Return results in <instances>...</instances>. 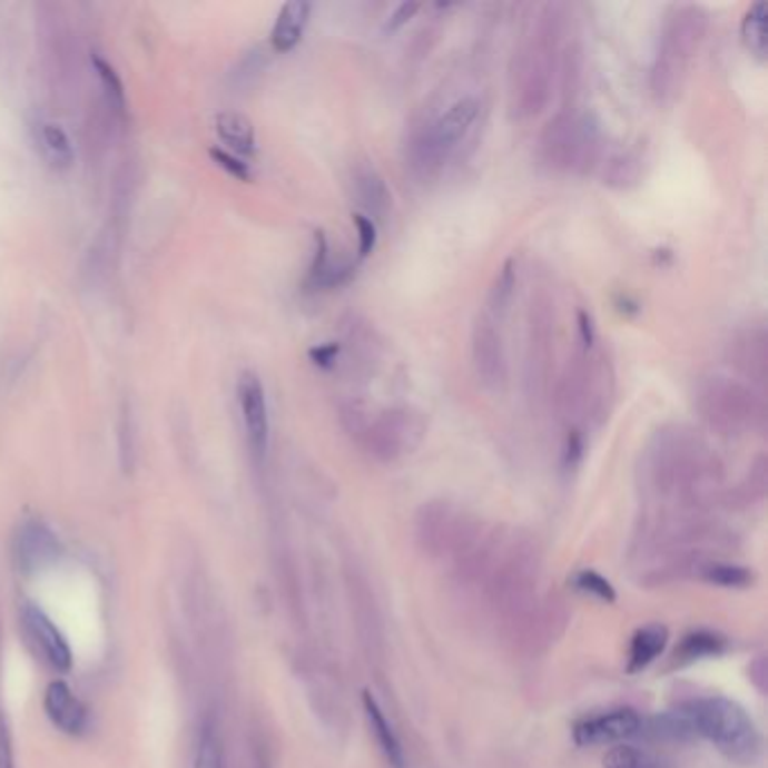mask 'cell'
<instances>
[{
    "label": "cell",
    "mask_w": 768,
    "mask_h": 768,
    "mask_svg": "<svg viewBox=\"0 0 768 768\" xmlns=\"http://www.w3.org/2000/svg\"><path fill=\"white\" fill-rule=\"evenodd\" d=\"M565 6H541L530 21L510 68V98L516 120L541 116L550 100L563 52Z\"/></svg>",
    "instance_id": "cell-1"
},
{
    "label": "cell",
    "mask_w": 768,
    "mask_h": 768,
    "mask_svg": "<svg viewBox=\"0 0 768 768\" xmlns=\"http://www.w3.org/2000/svg\"><path fill=\"white\" fill-rule=\"evenodd\" d=\"M616 381L613 367L602 352L580 347L554 386V413L561 424L580 429V424H602L613 406Z\"/></svg>",
    "instance_id": "cell-2"
},
{
    "label": "cell",
    "mask_w": 768,
    "mask_h": 768,
    "mask_svg": "<svg viewBox=\"0 0 768 768\" xmlns=\"http://www.w3.org/2000/svg\"><path fill=\"white\" fill-rule=\"evenodd\" d=\"M710 17L701 6H675L662 23L649 83L660 105L675 102L686 83L692 59L706 41Z\"/></svg>",
    "instance_id": "cell-3"
},
{
    "label": "cell",
    "mask_w": 768,
    "mask_h": 768,
    "mask_svg": "<svg viewBox=\"0 0 768 768\" xmlns=\"http://www.w3.org/2000/svg\"><path fill=\"white\" fill-rule=\"evenodd\" d=\"M677 715L686 723L690 737L710 741L730 761L748 766L759 757V730L737 701L726 697H701L683 703Z\"/></svg>",
    "instance_id": "cell-4"
},
{
    "label": "cell",
    "mask_w": 768,
    "mask_h": 768,
    "mask_svg": "<svg viewBox=\"0 0 768 768\" xmlns=\"http://www.w3.org/2000/svg\"><path fill=\"white\" fill-rule=\"evenodd\" d=\"M649 462L656 480L667 490H697L715 483L721 473V464L706 440L683 424L656 431L649 444Z\"/></svg>",
    "instance_id": "cell-5"
},
{
    "label": "cell",
    "mask_w": 768,
    "mask_h": 768,
    "mask_svg": "<svg viewBox=\"0 0 768 768\" xmlns=\"http://www.w3.org/2000/svg\"><path fill=\"white\" fill-rule=\"evenodd\" d=\"M701 422L721 437H741L766 424V402L746 381L728 374L701 376L695 386Z\"/></svg>",
    "instance_id": "cell-6"
},
{
    "label": "cell",
    "mask_w": 768,
    "mask_h": 768,
    "mask_svg": "<svg viewBox=\"0 0 768 768\" xmlns=\"http://www.w3.org/2000/svg\"><path fill=\"white\" fill-rule=\"evenodd\" d=\"M602 156V125L591 111L563 107L541 131L539 158L557 174H587Z\"/></svg>",
    "instance_id": "cell-7"
},
{
    "label": "cell",
    "mask_w": 768,
    "mask_h": 768,
    "mask_svg": "<svg viewBox=\"0 0 768 768\" xmlns=\"http://www.w3.org/2000/svg\"><path fill=\"white\" fill-rule=\"evenodd\" d=\"M426 429L429 422L422 411L413 406H397L381 411L372 420H365L356 437L376 460L395 462L413 453L424 442Z\"/></svg>",
    "instance_id": "cell-8"
},
{
    "label": "cell",
    "mask_w": 768,
    "mask_h": 768,
    "mask_svg": "<svg viewBox=\"0 0 768 768\" xmlns=\"http://www.w3.org/2000/svg\"><path fill=\"white\" fill-rule=\"evenodd\" d=\"M554 354V309L545 294L530 303L528 312V386L532 397H541L550 383V365Z\"/></svg>",
    "instance_id": "cell-9"
},
{
    "label": "cell",
    "mask_w": 768,
    "mask_h": 768,
    "mask_svg": "<svg viewBox=\"0 0 768 768\" xmlns=\"http://www.w3.org/2000/svg\"><path fill=\"white\" fill-rule=\"evenodd\" d=\"M21 631L35 656L46 662L50 669L59 675H68L72 669V651L59 627L50 620V616L32 604L26 602L21 609Z\"/></svg>",
    "instance_id": "cell-10"
},
{
    "label": "cell",
    "mask_w": 768,
    "mask_h": 768,
    "mask_svg": "<svg viewBox=\"0 0 768 768\" xmlns=\"http://www.w3.org/2000/svg\"><path fill=\"white\" fill-rule=\"evenodd\" d=\"M471 361L475 376L485 388L501 391L508 381V356L503 334L496 321L488 314L480 316L471 332Z\"/></svg>",
    "instance_id": "cell-11"
},
{
    "label": "cell",
    "mask_w": 768,
    "mask_h": 768,
    "mask_svg": "<svg viewBox=\"0 0 768 768\" xmlns=\"http://www.w3.org/2000/svg\"><path fill=\"white\" fill-rule=\"evenodd\" d=\"M644 732L642 717L631 708H613L589 715L572 726L578 746H618Z\"/></svg>",
    "instance_id": "cell-12"
},
{
    "label": "cell",
    "mask_w": 768,
    "mask_h": 768,
    "mask_svg": "<svg viewBox=\"0 0 768 768\" xmlns=\"http://www.w3.org/2000/svg\"><path fill=\"white\" fill-rule=\"evenodd\" d=\"M726 358L741 381L755 391H764L768 381V334L764 325H746L732 334Z\"/></svg>",
    "instance_id": "cell-13"
},
{
    "label": "cell",
    "mask_w": 768,
    "mask_h": 768,
    "mask_svg": "<svg viewBox=\"0 0 768 768\" xmlns=\"http://www.w3.org/2000/svg\"><path fill=\"white\" fill-rule=\"evenodd\" d=\"M237 397L250 451L257 457H264L268 449V406L264 386L255 372H242L237 383Z\"/></svg>",
    "instance_id": "cell-14"
},
{
    "label": "cell",
    "mask_w": 768,
    "mask_h": 768,
    "mask_svg": "<svg viewBox=\"0 0 768 768\" xmlns=\"http://www.w3.org/2000/svg\"><path fill=\"white\" fill-rule=\"evenodd\" d=\"M43 710L50 723L68 737H79L88 730V708L63 681H52L46 688Z\"/></svg>",
    "instance_id": "cell-15"
},
{
    "label": "cell",
    "mask_w": 768,
    "mask_h": 768,
    "mask_svg": "<svg viewBox=\"0 0 768 768\" xmlns=\"http://www.w3.org/2000/svg\"><path fill=\"white\" fill-rule=\"evenodd\" d=\"M449 160L451 158L444 154V149L435 140L429 120L417 125L411 131V136L406 140V167L411 169V174L415 178H420V180L435 178Z\"/></svg>",
    "instance_id": "cell-16"
},
{
    "label": "cell",
    "mask_w": 768,
    "mask_h": 768,
    "mask_svg": "<svg viewBox=\"0 0 768 768\" xmlns=\"http://www.w3.org/2000/svg\"><path fill=\"white\" fill-rule=\"evenodd\" d=\"M477 111H480V105L475 98H460L444 114L429 120L435 140L440 142V147L444 149V154L449 158L453 156L457 145L466 138V134L471 131V127L477 118Z\"/></svg>",
    "instance_id": "cell-17"
},
{
    "label": "cell",
    "mask_w": 768,
    "mask_h": 768,
    "mask_svg": "<svg viewBox=\"0 0 768 768\" xmlns=\"http://www.w3.org/2000/svg\"><path fill=\"white\" fill-rule=\"evenodd\" d=\"M352 187H354V197L358 206L365 210L363 213L365 217H370L374 224L388 217L393 208V195L386 180H383V176L374 167L370 165L356 167L352 176Z\"/></svg>",
    "instance_id": "cell-18"
},
{
    "label": "cell",
    "mask_w": 768,
    "mask_h": 768,
    "mask_svg": "<svg viewBox=\"0 0 768 768\" xmlns=\"http://www.w3.org/2000/svg\"><path fill=\"white\" fill-rule=\"evenodd\" d=\"M59 543L52 536V532L39 523V521H28L17 536V557L19 565L23 570H39L48 561L57 557Z\"/></svg>",
    "instance_id": "cell-19"
},
{
    "label": "cell",
    "mask_w": 768,
    "mask_h": 768,
    "mask_svg": "<svg viewBox=\"0 0 768 768\" xmlns=\"http://www.w3.org/2000/svg\"><path fill=\"white\" fill-rule=\"evenodd\" d=\"M363 710H365L367 726H370V730H372V735L376 739V746H378L381 755L386 757L388 766L391 768H408L404 746H402L393 723L388 721L386 715H383L381 706L376 703V699L370 692H363Z\"/></svg>",
    "instance_id": "cell-20"
},
{
    "label": "cell",
    "mask_w": 768,
    "mask_h": 768,
    "mask_svg": "<svg viewBox=\"0 0 768 768\" xmlns=\"http://www.w3.org/2000/svg\"><path fill=\"white\" fill-rule=\"evenodd\" d=\"M309 14L312 6L305 3V0H292V3L282 6L270 32V43L277 52H289L301 43L309 23Z\"/></svg>",
    "instance_id": "cell-21"
},
{
    "label": "cell",
    "mask_w": 768,
    "mask_h": 768,
    "mask_svg": "<svg viewBox=\"0 0 768 768\" xmlns=\"http://www.w3.org/2000/svg\"><path fill=\"white\" fill-rule=\"evenodd\" d=\"M667 640H669V631L662 624H647L638 629L629 647V660H627L629 675H638V671L647 669L664 651Z\"/></svg>",
    "instance_id": "cell-22"
},
{
    "label": "cell",
    "mask_w": 768,
    "mask_h": 768,
    "mask_svg": "<svg viewBox=\"0 0 768 768\" xmlns=\"http://www.w3.org/2000/svg\"><path fill=\"white\" fill-rule=\"evenodd\" d=\"M644 176V154L640 149H627L616 154L602 174V180L611 189H633Z\"/></svg>",
    "instance_id": "cell-23"
},
{
    "label": "cell",
    "mask_w": 768,
    "mask_h": 768,
    "mask_svg": "<svg viewBox=\"0 0 768 768\" xmlns=\"http://www.w3.org/2000/svg\"><path fill=\"white\" fill-rule=\"evenodd\" d=\"M217 136L235 156H253L255 154V129L250 120L235 111H224L215 120Z\"/></svg>",
    "instance_id": "cell-24"
},
{
    "label": "cell",
    "mask_w": 768,
    "mask_h": 768,
    "mask_svg": "<svg viewBox=\"0 0 768 768\" xmlns=\"http://www.w3.org/2000/svg\"><path fill=\"white\" fill-rule=\"evenodd\" d=\"M768 6L766 3H755L746 10L744 21H741V39L748 48L750 55L757 59H766L768 52Z\"/></svg>",
    "instance_id": "cell-25"
},
{
    "label": "cell",
    "mask_w": 768,
    "mask_h": 768,
    "mask_svg": "<svg viewBox=\"0 0 768 768\" xmlns=\"http://www.w3.org/2000/svg\"><path fill=\"white\" fill-rule=\"evenodd\" d=\"M39 147L46 160L57 169H68L75 160V149L70 145V138L59 125L46 122L39 127Z\"/></svg>",
    "instance_id": "cell-26"
},
{
    "label": "cell",
    "mask_w": 768,
    "mask_h": 768,
    "mask_svg": "<svg viewBox=\"0 0 768 768\" xmlns=\"http://www.w3.org/2000/svg\"><path fill=\"white\" fill-rule=\"evenodd\" d=\"M514 286H516V262L508 259L501 266V270L492 284V289H490L488 316H492L494 321L505 316V312L510 309L512 298H514Z\"/></svg>",
    "instance_id": "cell-27"
},
{
    "label": "cell",
    "mask_w": 768,
    "mask_h": 768,
    "mask_svg": "<svg viewBox=\"0 0 768 768\" xmlns=\"http://www.w3.org/2000/svg\"><path fill=\"white\" fill-rule=\"evenodd\" d=\"M726 651V638L712 631H695L683 638L681 647L677 649L679 662H695L701 658H712Z\"/></svg>",
    "instance_id": "cell-28"
},
{
    "label": "cell",
    "mask_w": 768,
    "mask_h": 768,
    "mask_svg": "<svg viewBox=\"0 0 768 768\" xmlns=\"http://www.w3.org/2000/svg\"><path fill=\"white\" fill-rule=\"evenodd\" d=\"M604 768H669V764L649 750L618 744L604 757Z\"/></svg>",
    "instance_id": "cell-29"
},
{
    "label": "cell",
    "mask_w": 768,
    "mask_h": 768,
    "mask_svg": "<svg viewBox=\"0 0 768 768\" xmlns=\"http://www.w3.org/2000/svg\"><path fill=\"white\" fill-rule=\"evenodd\" d=\"M703 580L723 589H746L752 582V572L735 563H710L703 568Z\"/></svg>",
    "instance_id": "cell-30"
},
{
    "label": "cell",
    "mask_w": 768,
    "mask_h": 768,
    "mask_svg": "<svg viewBox=\"0 0 768 768\" xmlns=\"http://www.w3.org/2000/svg\"><path fill=\"white\" fill-rule=\"evenodd\" d=\"M572 587L574 591H580L582 595H589L598 602H604V604H613L616 602V591L611 587L609 580H604L600 572L595 570H580V572H574V578H572Z\"/></svg>",
    "instance_id": "cell-31"
},
{
    "label": "cell",
    "mask_w": 768,
    "mask_h": 768,
    "mask_svg": "<svg viewBox=\"0 0 768 768\" xmlns=\"http://www.w3.org/2000/svg\"><path fill=\"white\" fill-rule=\"evenodd\" d=\"M92 66H95V70H98V77H100V81L105 86L109 105L118 114H125V109H127V95H125V86H122L116 68L111 63H107L100 55L92 57Z\"/></svg>",
    "instance_id": "cell-32"
},
{
    "label": "cell",
    "mask_w": 768,
    "mask_h": 768,
    "mask_svg": "<svg viewBox=\"0 0 768 768\" xmlns=\"http://www.w3.org/2000/svg\"><path fill=\"white\" fill-rule=\"evenodd\" d=\"M195 768H224V750H221V739L215 730L213 723H206L199 750H197V761Z\"/></svg>",
    "instance_id": "cell-33"
},
{
    "label": "cell",
    "mask_w": 768,
    "mask_h": 768,
    "mask_svg": "<svg viewBox=\"0 0 768 768\" xmlns=\"http://www.w3.org/2000/svg\"><path fill=\"white\" fill-rule=\"evenodd\" d=\"M352 221L358 230V257L365 259L376 248V224L370 217H365L363 213H354Z\"/></svg>",
    "instance_id": "cell-34"
},
{
    "label": "cell",
    "mask_w": 768,
    "mask_h": 768,
    "mask_svg": "<svg viewBox=\"0 0 768 768\" xmlns=\"http://www.w3.org/2000/svg\"><path fill=\"white\" fill-rule=\"evenodd\" d=\"M210 156H213V158L217 160V165H221L228 174H233V176H237V178H242V180H248V178H250V169H248V165H246L239 156L228 154V151H224V149H213Z\"/></svg>",
    "instance_id": "cell-35"
},
{
    "label": "cell",
    "mask_w": 768,
    "mask_h": 768,
    "mask_svg": "<svg viewBox=\"0 0 768 768\" xmlns=\"http://www.w3.org/2000/svg\"><path fill=\"white\" fill-rule=\"evenodd\" d=\"M417 12H420V6H417V3H402V6L391 14V19H388V23H386V30H391V32L400 30V28L406 26Z\"/></svg>",
    "instance_id": "cell-36"
},
{
    "label": "cell",
    "mask_w": 768,
    "mask_h": 768,
    "mask_svg": "<svg viewBox=\"0 0 768 768\" xmlns=\"http://www.w3.org/2000/svg\"><path fill=\"white\" fill-rule=\"evenodd\" d=\"M312 358L316 365L321 367H332L336 365V358L341 354V343H327V345H321V347H314L312 352Z\"/></svg>",
    "instance_id": "cell-37"
}]
</instances>
